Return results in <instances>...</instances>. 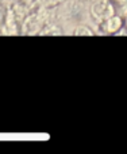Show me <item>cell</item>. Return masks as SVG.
I'll return each instance as SVG.
<instances>
[{
  "label": "cell",
  "instance_id": "cell-9",
  "mask_svg": "<svg viewBox=\"0 0 127 154\" xmlns=\"http://www.w3.org/2000/svg\"><path fill=\"white\" fill-rule=\"evenodd\" d=\"M123 20H125V29L127 30V16H126V18H125V19H123Z\"/></svg>",
  "mask_w": 127,
  "mask_h": 154
},
{
  "label": "cell",
  "instance_id": "cell-1",
  "mask_svg": "<svg viewBox=\"0 0 127 154\" xmlns=\"http://www.w3.org/2000/svg\"><path fill=\"white\" fill-rule=\"evenodd\" d=\"M45 8L41 7V11L35 14H30L22 24V34L24 35H37L42 31L46 23V15H43Z\"/></svg>",
  "mask_w": 127,
  "mask_h": 154
},
{
  "label": "cell",
  "instance_id": "cell-4",
  "mask_svg": "<svg viewBox=\"0 0 127 154\" xmlns=\"http://www.w3.org/2000/svg\"><path fill=\"white\" fill-rule=\"evenodd\" d=\"M18 30H16V24H15V15L14 12L8 11V15H7V20H5V27H4V34L10 35H16L18 34Z\"/></svg>",
  "mask_w": 127,
  "mask_h": 154
},
{
  "label": "cell",
  "instance_id": "cell-6",
  "mask_svg": "<svg viewBox=\"0 0 127 154\" xmlns=\"http://www.w3.org/2000/svg\"><path fill=\"white\" fill-rule=\"evenodd\" d=\"M73 34L77 35V37H93L95 32H93V30L91 29V27L85 26V24H81V26H79V27L74 29Z\"/></svg>",
  "mask_w": 127,
  "mask_h": 154
},
{
  "label": "cell",
  "instance_id": "cell-2",
  "mask_svg": "<svg viewBox=\"0 0 127 154\" xmlns=\"http://www.w3.org/2000/svg\"><path fill=\"white\" fill-rule=\"evenodd\" d=\"M91 12H92V18L99 24H101L106 19H108L114 14H116L115 12L114 3H111L110 0H99V2H96L91 8Z\"/></svg>",
  "mask_w": 127,
  "mask_h": 154
},
{
  "label": "cell",
  "instance_id": "cell-8",
  "mask_svg": "<svg viewBox=\"0 0 127 154\" xmlns=\"http://www.w3.org/2000/svg\"><path fill=\"white\" fill-rule=\"evenodd\" d=\"M61 2H62V0H38V3H39L41 7L46 8V10L56 7V5H58Z\"/></svg>",
  "mask_w": 127,
  "mask_h": 154
},
{
  "label": "cell",
  "instance_id": "cell-7",
  "mask_svg": "<svg viewBox=\"0 0 127 154\" xmlns=\"http://www.w3.org/2000/svg\"><path fill=\"white\" fill-rule=\"evenodd\" d=\"M115 2V12L120 15L123 19L127 16V0H114Z\"/></svg>",
  "mask_w": 127,
  "mask_h": 154
},
{
  "label": "cell",
  "instance_id": "cell-3",
  "mask_svg": "<svg viewBox=\"0 0 127 154\" xmlns=\"http://www.w3.org/2000/svg\"><path fill=\"white\" fill-rule=\"evenodd\" d=\"M100 26H101V29H103V31L106 32V34L114 35V34L120 32V30L125 27V20H123V18L120 15L114 14V15L110 16L108 19H106Z\"/></svg>",
  "mask_w": 127,
  "mask_h": 154
},
{
  "label": "cell",
  "instance_id": "cell-5",
  "mask_svg": "<svg viewBox=\"0 0 127 154\" xmlns=\"http://www.w3.org/2000/svg\"><path fill=\"white\" fill-rule=\"evenodd\" d=\"M41 35H57V37H60V35H62V29L60 26H57V24H48V26H45L42 29V31L39 32Z\"/></svg>",
  "mask_w": 127,
  "mask_h": 154
}]
</instances>
